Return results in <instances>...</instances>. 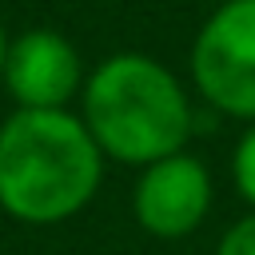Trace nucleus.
Returning a JSON list of instances; mask_svg holds the SVG:
<instances>
[{
    "label": "nucleus",
    "instance_id": "obj_4",
    "mask_svg": "<svg viewBox=\"0 0 255 255\" xmlns=\"http://www.w3.org/2000/svg\"><path fill=\"white\" fill-rule=\"evenodd\" d=\"M215 199L211 167L195 151L163 155L147 167H139L135 191H131V215L151 239H183L199 231Z\"/></svg>",
    "mask_w": 255,
    "mask_h": 255
},
{
    "label": "nucleus",
    "instance_id": "obj_5",
    "mask_svg": "<svg viewBox=\"0 0 255 255\" xmlns=\"http://www.w3.org/2000/svg\"><path fill=\"white\" fill-rule=\"evenodd\" d=\"M84 76H88L84 60L64 32L28 28L20 36H12L0 84L8 88L16 108L52 112V108H68L72 100H80Z\"/></svg>",
    "mask_w": 255,
    "mask_h": 255
},
{
    "label": "nucleus",
    "instance_id": "obj_6",
    "mask_svg": "<svg viewBox=\"0 0 255 255\" xmlns=\"http://www.w3.org/2000/svg\"><path fill=\"white\" fill-rule=\"evenodd\" d=\"M231 183H235L239 199L255 211V120L235 139V151H231Z\"/></svg>",
    "mask_w": 255,
    "mask_h": 255
},
{
    "label": "nucleus",
    "instance_id": "obj_2",
    "mask_svg": "<svg viewBox=\"0 0 255 255\" xmlns=\"http://www.w3.org/2000/svg\"><path fill=\"white\" fill-rule=\"evenodd\" d=\"M80 120L104 159L147 167L187 147L195 108L187 84L147 52L100 60L80 88Z\"/></svg>",
    "mask_w": 255,
    "mask_h": 255
},
{
    "label": "nucleus",
    "instance_id": "obj_8",
    "mask_svg": "<svg viewBox=\"0 0 255 255\" xmlns=\"http://www.w3.org/2000/svg\"><path fill=\"white\" fill-rule=\"evenodd\" d=\"M8 44H12V36H8V28H4V20H0V72H4V56H8Z\"/></svg>",
    "mask_w": 255,
    "mask_h": 255
},
{
    "label": "nucleus",
    "instance_id": "obj_1",
    "mask_svg": "<svg viewBox=\"0 0 255 255\" xmlns=\"http://www.w3.org/2000/svg\"><path fill=\"white\" fill-rule=\"evenodd\" d=\"M104 183V151L68 108H16L0 124V211L52 227L80 215Z\"/></svg>",
    "mask_w": 255,
    "mask_h": 255
},
{
    "label": "nucleus",
    "instance_id": "obj_3",
    "mask_svg": "<svg viewBox=\"0 0 255 255\" xmlns=\"http://www.w3.org/2000/svg\"><path fill=\"white\" fill-rule=\"evenodd\" d=\"M191 88L219 116L255 120V0H223L199 24L191 52Z\"/></svg>",
    "mask_w": 255,
    "mask_h": 255
},
{
    "label": "nucleus",
    "instance_id": "obj_7",
    "mask_svg": "<svg viewBox=\"0 0 255 255\" xmlns=\"http://www.w3.org/2000/svg\"><path fill=\"white\" fill-rule=\"evenodd\" d=\"M215 255H255V211H247L243 219H235L223 231Z\"/></svg>",
    "mask_w": 255,
    "mask_h": 255
}]
</instances>
